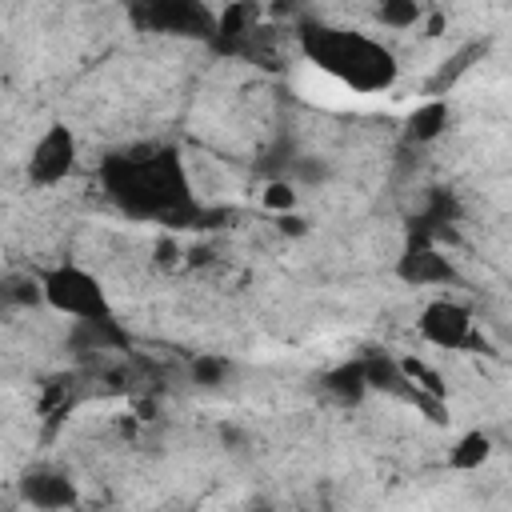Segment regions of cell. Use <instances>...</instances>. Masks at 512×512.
<instances>
[{
  "mask_svg": "<svg viewBox=\"0 0 512 512\" xmlns=\"http://www.w3.org/2000/svg\"><path fill=\"white\" fill-rule=\"evenodd\" d=\"M300 48L312 72L340 84L348 96H376L396 80V56L384 40L356 32V28H308Z\"/></svg>",
  "mask_w": 512,
  "mask_h": 512,
  "instance_id": "1",
  "label": "cell"
},
{
  "mask_svg": "<svg viewBox=\"0 0 512 512\" xmlns=\"http://www.w3.org/2000/svg\"><path fill=\"white\" fill-rule=\"evenodd\" d=\"M108 192L116 196V204L124 212L144 216V220L180 224L188 212L196 216L188 172L172 152L148 156V160H116V164H108Z\"/></svg>",
  "mask_w": 512,
  "mask_h": 512,
  "instance_id": "2",
  "label": "cell"
},
{
  "mask_svg": "<svg viewBox=\"0 0 512 512\" xmlns=\"http://www.w3.org/2000/svg\"><path fill=\"white\" fill-rule=\"evenodd\" d=\"M36 284H40V300L56 316H68L76 328H84V324H116V308L108 300V288L84 264H76V260L52 264V268L36 272Z\"/></svg>",
  "mask_w": 512,
  "mask_h": 512,
  "instance_id": "3",
  "label": "cell"
},
{
  "mask_svg": "<svg viewBox=\"0 0 512 512\" xmlns=\"http://www.w3.org/2000/svg\"><path fill=\"white\" fill-rule=\"evenodd\" d=\"M76 156H80V144H76V132L68 124H48L32 152H28V180L36 188H56L60 180L72 176L76 168Z\"/></svg>",
  "mask_w": 512,
  "mask_h": 512,
  "instance_id": "4",
  "label": "cell"
},
{
  "mask_svg": "<svg viewBox=\"0 0 512 512\" xmlns=\"http://www.w3.org/2000/svg\"><path fill=\"white\" fill-rule=\"evenodd\" d=\"M424 344L440 348V352H456V348H468L472 336H476V320H472V308L452 300V296H436L420 308V320H416Z\"/></svg>",
  "mask_w": 512,
  "mask_h": 512,
  "instance_id": "5",
  "label": "cell"
},
{
  "mask_svg": "<svg viewBox=\"0 0 512 512\" xmlns=\"http://www.w3.org/2000/svg\"><path fill=\"white\" fill-rule=\"evenodd\" d=\"M20 496L24 504H32L36 512H72L76 508V484L68 472L60 468H36L20 480Z\"/></svg>",
  "mask_w": 512,
  "mask_h": 512,
  "instance_id": "6",
  "label": "cell"
},
{
  "mask_svg": "<svg viewBox=\"0 0 512 512\" xmlns=\"http://www.w3.org/2000/svg\"><path fill=\"white\" fill-rule=\"evenodd\" d=\"M400 276H404L408 284H416V288L448 284V280H452V260H448L440 248H432V244H416V248L404 252Z\"/></svg>",
  "mask_w": 512,
  "mask_h": 512,
  "instance_id": "7",
  "label": "cell"
},
{
  "mask_svg": "<svg viewBox=\"0 0 512 512\" xmlns=\"http://www.w3.org/2000/svg\"><path fill=\"white\" fill-rule=\"evenodd\" d=\"M448 100L444 96H428V100H420L416 108H412V116H408V140H416V144H432L444 128H448Z\"/></svg>",
  "mask_w": 512,
  "mask_h": 512,
  "instance_id": "8",
  "label": "cell"
},
{
  "mask_svg": "<svg viewBox=\"0 0 512 512\" xmlns=\"http://www.w3.org/2000/svg\"><path fill=\"white\" fill-rule=\"evenodd\" d=\"M488 456H492V436L480 432V428H472V432H464V436L448 448V468H456V472H476V468L488 464Z\"/></svg>",
  "mask_w": 512,
  "mask_h": 512,
  "instance_id": "9",
  "label": "cell"
},
{
  "mask_svg": "<svg viewBox=\"0 0 512 512\" xmlns=\"http://www.w3.org/2000/svg\"><path fill=\"white\" fill-rule=\"evenodd\" d=\"M376 20L384 28H392V32H408V28H416L424 20V8L416 0H388V4L376 8Z\"/></svg>",
  "mask_w": 512,
  "mask_h": 512,
  "instance_id": "10",
  "label": "cell"
},
{
  "mask_svg": "<svg viewBox=\"0 0 512 512\" xmlns=\"http://www.w3.org/2000/svg\"><path fill=\"white\" fill-rule=\"evenodd\" d=\"M260 204H264L268 212H276V216H288V212L300 208V192H296L292 180H268L264 192H260Z\"/></svg>",
  "mask_w": 512,
  "mask_h": 512,
  "instance_id": "11",
  "label": "cell"
},
{
  "mask_svg": "<svg viewBox=\"0 0 512 512\" xmlns=\"http://www.w3.org/2000/svg\"><path fill=\"white\" fill-rule=\"evenodd\" d=\"M328 384L340 392V396H360V392H368V384H364V364L356 360V364H344V368H336L332 376H328Z\"/></svg>",
  "mask_w": 512,
  "mask_h": 512,
  "instance_id": "12",
  "label": "cell"
},
{
  "mask_svg": "<svg viewBox=\"0 0 512 512\" xmlns=\"http://www.w3.org/2000/svg\"><path fill=\"white\" fill-rule=\"evenodd\" d=\"M192 372L200 376V384H204V388H212V384H220V376L228 372V360H196V364H192Z\"/></svg>",
  "mask_w": 512,
  "mask_h": 512,
  "instance_id": "13",
  "label": "cell"
}]
</instances>
